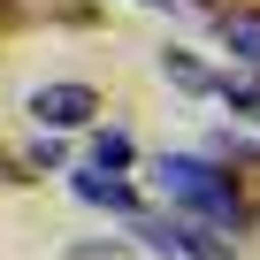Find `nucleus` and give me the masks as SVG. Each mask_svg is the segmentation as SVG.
Segmentation results:
<instances>
[{
  "mask_svg": "<svg viewBox=\"0 0 260 260\" xmlns=\"http://www.w3.org/2000/svg\"><path fill=\"white\" fill-rule=\"evenodd\" d=\"M161 184H169V199L191 207L199 222H214V230H245V199H237V184H230L214 161H199V153H169V161H161Z\"/></svg>",
  "mask_w": 260,
  "mask_h": 260,
  "instance_id": "f257e3e1",
  "label": "nucleus"
},
{
  "mask_svg": "<svg viewBox=\"0 0 260 260\" xmlns=\"http://www.w3.org/2000/svg\"><path fill=\"white\" fill-rule=\"evenodd\" d=\"M138 237L161 252V260H230L214 222H138Z\"/></svg>",
  "mask_w": 260,
  "mask_h": 260,
  "instance_id": "f03ea898",
  "label": "nucleus"
},
{
  "mask_svg": "<svg viewBox=\"0 0 260 260\" xmlns=\"http://www.w3.org/2000/svg\"><path fill=\"white\" fill-rule=\"evenodd\" d=\"M31 115H39L46 130H84V122L100 115V92H92V84H39V92H31Z\"/></svg>",
  "mask_w": 260,
  "mask_h": 260,
  "instance_id": "7ed1b4c3",
  "label": "nucleus"
},
{
  "mask_svg": "<svg viewBox=\"0 0 260 260\" xmlns=\"http://www.w3.org/2000/svg\"><path fill=\"white\" fill-rule=\"evenodd\" d=\"M69 184H77V199H92V207H115V214H130V207H138V191L122 184V169H100V161H92V169H77Z\"/></svg>",
  "mask_w": 260,
  "mask_h": 260,
  "instance_id": "20e7f679",
  "label": "nucleus"
},
{
  "mask_svg": "<svg viewBox=\"0 0 260 260\" xmlns=\"http://www.w3.org/2000/svg\"><path fill=\"white\" fill-rule=\"evenodd\" d=\"M222 39H230V54H237V61H245L252 77H260V8L230 16V23H222Z\"/></svg>",
  "mask_w": 260,
  "mask_h": 260,
  "instance_id": "39448f33",
  "label": "nucleus"
},
{
  "mask_svg": "<svg viewBox=\"0 0 260 260\" xmlns=\"http://www.w3.org/2000/svg\"><path fill=\"white\" fill-rule=\"evenodd\" d=\"M92 161H100V169H130V161H138L130 130H100V138H92Z\"/></svg>",
  "mask_w": 260,
  "mask_h": 260,
  "instance_id": "423d86ee",
  "label": "nucleus"
},
{
  "mask_svg": "<svg viewBox=\"0 0 260 260\" xmlns=\"http://www.w3.org/2000/svg\"><path fill=\"white\" fill-rule=\"evenodd\" d=\"M161 69H169V84H184V92H207V69H199V61H184V54H161Z\"/></svg>",
  "mask_w": 260,
  "mask_h": 260,
  "instance_id": "0eeeda50",
  "label": "nucleus"
},
{
  "mask_svg": "<svg viewBox=\"0 0 260 260\" xmlns=\"http://www.w3.org/2000/svg\"><path fill=\"white\" fill-rule=\"evenodd\" d=\"M69 260H122V252H92V245H84V252H69Z\"/></svg>",
  "mask_w": 260,
  "mask_h": 260,
  "instance_id": "6e6552de",
  "label": "nucleus"
},
{
  "mask_svg": "<svg viewBox=\"0 0 260 260\" xmlns=\"http://www.w3.org/2000/svg\"><path fill=\"white\" fill-rule=\"evenodd\" d=\"M146 8H169V0H146Z\"/></svg>",
  "mask_w": 260,
  "mask_h": 260,
  "instance_id": "1a4fd4ad",
  "label": "nucleus"
}]
</instances>
